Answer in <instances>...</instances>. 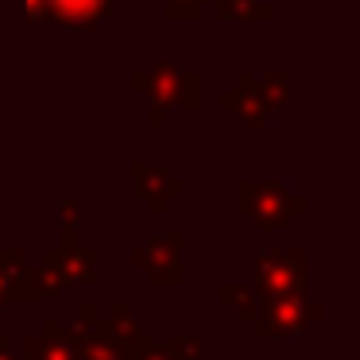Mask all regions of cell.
Returning <instances> with one entry per match:
<instances>
[{
    "mask_svg": "<svg viewBox=\"0 0 360 360\" xmlns=\"http://www.w3.org/2000/svg\"><path fill=\"white\" fill-rule=\"evenodd\" d=\"M256 89L264 97V105H287V94H290V78L287 74H267V78H256Z\"/></svg>",
    "mask_w": 360,
    "mask_h": 360,
    "instance_id": "cell-5",
    "label": "cell"
},
{
    "mask_svg": "<svg viewBox=\"0 0 360 360\" xmlns=\"http://www.w3.org/2000/svg\"><path fill=\"white\" fill-rule=\"evenodd\" d=\"M179 70H182L179 58H151L148 70L132 74V78H128V86H132V89H143V94L151 97V105H174Z\"/></svg>",
    "mask_w": 360,
    "mask_h": 360,
    "instance_id": "cell-2",
    "label": "cell"
},
{
    "mask_svg": "<svg viewBox=\"0 0 360 360\" xmlns=\"http://www.w3.org/2000/svg\"><path fill=\"white\" fill-rule=\"evenodd\" d=\"M221 105H225V109H236L248 124H259V120L267 117V105H264V97H259L252 74H240V78H236V89H225V94H221Z\"/></svg>",
    "mask_w": 360,
    "mask_h": 360,
    "instance_id": "cell-3",
    "label": "cell"
},
{
    "mask_svg": "<svg viewBox=\"0 0 360 360\" xmlns=\"http://www.w3.org/2000/svg\"><path fill=\"white\" fill-rule=\"evenodd\" d=\"M174 105H182V109H198V74L179 70V86H174Z\"/></svg>",
    "mask_w": 360,
    "mask_h": 360,
    "instance_id": "cell-6",
    "label": "cell"
},
{
    "mask_svg": "<svg viewBox=\"0 0 360 360\" xmlns=\"http://www.w3.org/2000/svg\"><path fill=\"white\" fill-rule=\"evenodd\" d=\"M217 16L225 24H248V20H271V4L264 0H217Z\"/></svg>",
    "mask_w": 360,
    "mask_h": 360,
    "instance_id": "cell-4",
    "label": "cell"
},
{
    "mask_svg": "<svg viewBox=\"0 0 360 360\" xmlns=\"http://www.w3.org/2000/svg\"><path fill=\"white\" fill-rule=\"evenodd\" d=\"M155 4H163V12L171 20H198L205 0H155Z\"/></svg>",
    "mask_w": 360,
    "mask_h": 360,
    "instance_id": "cell-7",
    "label": "cell"
},
{
    "mask_svg": "<svg viewBox=\"0 0 360 360\" xmlns=\"http://www.w3.org/2000/svg\"><path fill=\"white\" fill-rule=\"evenodd\" d=\"M43 8L51 24H58L66 35H82L94 32L101 20H109L117 0H43Z\"/></svg>",
    "mask_w": 360,
    "mask_h": 360,
    "instance_id": "cell-1",
    "label": "cell"
}]
</instances>
